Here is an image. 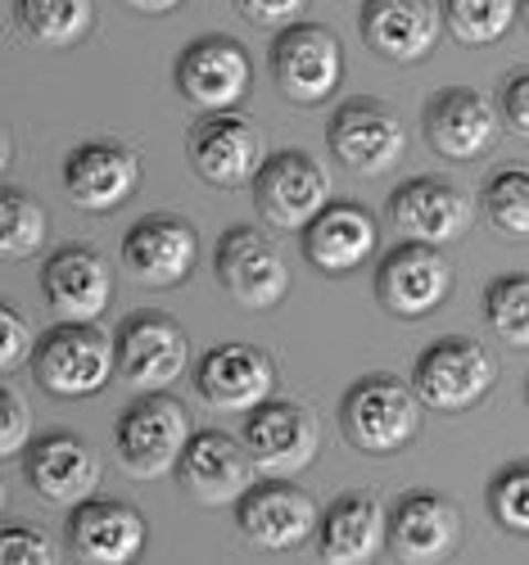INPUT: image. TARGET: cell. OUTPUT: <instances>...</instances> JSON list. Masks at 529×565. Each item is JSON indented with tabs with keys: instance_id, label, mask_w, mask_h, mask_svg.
<instances>
[{
	"instance_id": "cell-1",
	"label": "cell",
	"mask_w": 529,
	"mask_h": 565,
	"mask_svg": "<svg viewBox=\"0 0 529 565\" xmlns=\"http://www.w3.org/2000/svg\"><path fill=\"white\" fill-rule=\"evenodd\" d=\"M421 394L403 385L399 375L371 371L349 385L340 403V430L367 457H394L421 435Z\"/></svg>"
},
{
	"instance_id": "cell-2",
	"label": "cell",
	"mask_w": 529,
	"mask_h": 565,
	"mask_svg": "<svg viewBox=\"0 0 529 565\" xmlns=\"http://www.w3.org/2000/svg\"><path fill=\"white\" fill-rule=\"evenodd\" d=\"M32 371L51 398H91L118 371V335H105L95 321H60L36 340Z\"/></svg>"
},
{
	"instance_id": "cell-3",
	"label": "cell",
	"mask_w": 529,
	"mask_h": 565,
	"mask_svg": "<svg viewBox=\"0 0 529 565\" xmlns=\"http://www.w3.org/2000/svg\"><path fill=\"white\" fill-rule=\"evenodd\" d=\"M190 435H195V426H190L186 403L163 390H150L136 403H127L118 416V430H114L118 466L131 480H163L177 470Z\"/></svg>"
},
{
	"instance_id": "cell-4",
	"label": "cell",
	"mask_w": 529,
	"mask_h": 565,
	"mask_svg": "<svg viewBox=\"0 0 529 565\" xmlns=\"http://www.w3.org/2000/svg\"><path fill=\"white\" fill-rule=\"evenodd\" d=\"M272 77L285 100L326 105L345 82V45L326 23H290L272 41Z\"/></svg>"
},
{
	"instance_id": "cell-5",
	"label": "cell",
	"mask_w": 529,
	"mask_h": 565,
	"mask_svg": "<svg viewBox=\"0 0 529 565\" xmlns=\"http://www.w3.org/2000/svg\"><path fill=\"white\" fill-rule=\"evenodd\" d=\"M245 448L267 480H295L321 452L317 416L295 398H267L245 416Z\"/></svg>"
},
{
	"instance_id": "cell-6",
	"label": "cell",
	"mask_w": 529,
	"mask_h": 565,
	"mask_svg": "<svg viewBox=\"0 0 529 565\" xmlns=\"http://www.w3.org/2000/svg\"><path fill=\"white\" fill-rule=\"evenodd\" d=\"M186 154L190 168L200 172V181L218 185V191H240L254 185V177L267 163V140L258 122L240 118V114H204L186 136Z\"/></svg>"
},
{
	"instance_id": "cell-7",
	"label": "cell",
	"mask_w": 529,
	"mask_h": 565,
	"mask_svg": "<svg viewBox=\"0 0 529 565\" xmlns=\"http://www.w3.org/2000/svg\"><path fill=\"white\" fill-rule=\"evenodd\" d=\"M494 375L498 371L485 344L466 335H444L416 358L412 390L435 412H466L494 390Z\"/></svg>"
},
{
	"instance_id": "cell-8",
	"label": "cell",
	"mask_w": 529,
	"mask_h": 565,
	"mask_svg": "<svg viewBox=\"0 0 529 565\" xmlns=\"http://www.w3.org/2000/svg\"><path fill=\"white\" fill-rule=\"evenodd\" d=\"M453 295V263L444 254V245H421V241H403L375 267V299L384 312H394L403 321L430 317L435 308H444V299Z\"/></svg>"
},
{
	"instance_id": "cell-9",
	"label": "cell",
	"mask_w": 529,
	"mask_h": 565,
	"mask_svg": "<svg viewBox=\"0 0 529 565\" xmlns=\"http://www.w3.org/2000/svg\"><path fill=\"white\" fill-rule=\"evenodd\" d=\"M254 86V64L250 51L235 36H195L177 55V90L186 105H195L204 114H226L250 96Z\"/></svg>"
},
{
	"instance_id": "cell-10",
	"label": "cell",
	"mask_w": 529,
	"mask_h": 565,
	"mask_svg": "<svg viewBox=\"0 0 529 565\" xmlns=\"http://www.w3.org/2000/svg\"><path fill=\"white\" fill-rule=\"evenodd\" d=\"M177 480L190 502L235 507L258 484V466H254L245 439H235L226 430H195L177 461Z\"/></svg>"
},
{
	"instance_id": "cell-11",
	"label": "cell",
	"mask_w": 529,
	"mask_h": 565,
	"mask_svg": "<svg viewBox=\"0 0 529 565\" xmlns=\"http://www.w3.org/2000/svg\"><path fill=\"white\" fill-rule=\"evenodd\" d=\"M254 204L267 226L304 231L330 204V172L308 150L267 154L263 172L254 177Z\"/></svg>"
},
{
	"instance_id": "cell-12",
	"label": "cell",
	"mask_w": 529,
	"mask_h": 565,
	"mask_svg": "<svg viewBox=\"0 0 529 565\" xmlns=\"http://www.w3.org/2000/svg\"><path fill=\"white\" fill-rule=\"evenodd\" d=\"M326 140H330V154L358 177L390 172L408 150V131H403L399 114L380 100H367V96L345 100L330 114Z\"/></svg>"
},
{
	"instance_id": "cell-13",
	"label": "cell",
	"mask_w": 529,
	"mask_h": 565,
	"mask_svg": "<svg viewBox=\"0 0 529 565\" xmlns=\"http://www.w3.org/2000/svg\"><path fill=\"white\" fill-rule=\"evenodd\" d=\"M218 280H222V290L250 312H272L290 295L285 254L254 226H231L218 241Z\"/></svg>"
},
{
	"instance_id": "cell-14",
	"label": "cell",
	"mask_w": 529,
	"mask_h": 565,
	"mask_svg": "<svg viewBox=\"0 0 529 565\" xmlns=\"http://www.w3.org/2000/svg\"><path fill=\"white\" fill-rule=\"evenodd\" d=\"M384 217H390V226L403 241L448 245L470 231L475 204L448 177H408L403 185H394L390 204H384Z\"/></svg>"
},
{
	"instance_id": "cell-15",
	"label": "cell",
	"mask_w": 529,
	"mask_h": 565,
	"mask_svg": "<svg viewBox=\"0 0 529 565\" xmlns=\"http://www.w3.org/2000/svg\"><path fill=\"white\" fill-rule=\"evenodd\" d=\"M235 525L263 552H295L321 530V511L299 484L263 476L235 502Z\"/></svg>"
},
{
	"instance_id": "cell-16",
	"label": "cell",
	"mask_w": 529,
	"mask_h": 565,
	"mask_svg": "<svg viewBox=\"0 0 529 565\" xmlns=\"http://www.w3.org/2000/svg\"><path fill=\"white\" fill-rule=\"evenodd\" d=\"M186 362H190V340L168 312L146 308L118 326V375L131 390L150 394L177 385Z\"/></svg>"
},
{
	"instance_id": "cell-17",
	"label": "cell",
	"mask_w": 529,
	"mask_h": 565,
	"mask_svg": "<svg viewBox=\"0 0 529 565\" xmlns=\"http://www.w3.org/2000/svg\"><path fill=\"white\" fill-rule=\"evenodd\" d=\"M200 263V231L177 213H150L123 235V267L150 290H172Z\"/></svg>"
},
{
	"instance_id": "cell-18",
	"label": "cell",
	"mask_w": 529,
	"mask_h": 565,
	"mask_svg": "<svg viewBox=\"0 0 529 565\" xmlns=\"http://www.w3.org/2000/svg\"><path fill=\"white\" fill-rule=\"evenodd\" d=\"M140 185V154L123 140H82L64 159V191L82 213H114Z\"/></svg>"
},
{
	"instance_id": "cell-19",
	"label": "cell",
	"mask_w": 529,
	"mask_h": 565,
	"mask_svg": "<svg viewBox=\"0 0 529 565\" xmlns=\"http://www.w3.org/2000/svg\"><path fill=\"white\" fill-rule=\"evenodd\" d=\"M195 390L218 412L250 416L276 390V362L258 344H213L195 366Z\"/></svg>"
},
{
	"instance_id": "cell-20",
	"label": "cell",
	"mask_w": 529,
	"mask_h": 565,
	"mask_svg": "<svg viewBox=\"0 0 529 565\" xmlns=\"http://www.w3.org/2000/svg\"><path fill=\"white\" fill-rule=\"evenodd\" d=\"M23 476L36 498L73 511L77 502L95 498V489H100V457L91 452V444L82 435L55 430V435H41L36 444H28Z\"/></svg>"
},
{
	"instance_id": "cell-21",
	"label": "cell",
	"mask_w": 529,
	"mask_h": 565,
	"mask_svg": "<svg viewBox=\"0 0 529 565\" xmlns=\"http://www.w3.org/2000/svg\"><path fill=\"white\" fill-rule=\"evenodd\" d=\"M146 515L114 498H86L68 511V547L82 565H127L146 552Z\"/></svg>"
},
{
	"instance_id": "cell-22",
	"label": "cell",
	"mask_w": 529,
	"mask_h": 565,
	"mask_svg": "<svg viewBox=\"0 0 529 565\" xmlns=\"http://www.w3.org/2000/svg\"><path fill=\"white\" fill-rule=\"evenodd\" d=\"M462 547V511L444 498L416 489L390 511V552L403 565H440Z\"/></svg>"
},
{
	"instance_id": "cell-23",
	"label": "cell",
	"mask_w": 529,
	"mask_h": 565,
	"mask_svg": "<svg viewBox=\"0 0 529 565\" xmlns=\"http://www.w3.org/2000/svg\"><path fill=\"white\" fill-rule=\"evenodd\" d=\"M41 295L60 321H95L114 299V271L91 245H64L41 267Z\"/></svg>"
},
{
	"instance_id": "cell-24",
	"label": "cell",
	"mask_w": 529,
	"mask_h": 565,
	"mask_svg": "<svg viewBox=\"0 0 529 565\" xmlns=\"http://www.w3.org/2000/svg\"><path fill=\"white\" fill-rule=\"evenodd\" d=\"M498 127H502V114L475 86H448L425 105V140L453 163L485 154L498 140Z\"/></svg>"
},
{
	"instance_id": "cell-25",
	"label": "cell",
	"mask_w": 529,
	"mask_h": 565,
	"mask_svg": "<svg viewBox=\"0 0 529 565\" xmlns=\"http://www.w3.org/2000/svg\"><path fill=\"white\" fill-rule=\"evenodd\" d=\"M444 10L435 0H367L362 41L390 64H416L440 45Z\"/></svg>"
},
{
	"instance_id": "cell-26",
	"label": "cell",
	"mask_w": 529,
	"mask_h": 565,
	"mask_svg": "<svg viewBox=\"0 0 529 565\" xmlns=\"http://www.w3.org/2000/svg\"><path fill=\"white\" fill-rule=\"evenodd\" d=\"M317 547L326 565H371L390 547V511L375 493H340L321 511Z\"/></svg>"
},
{
	"instance_id": "cell-27",
	"label": "cell",
	"mask_w": 529,
	"mask_h": 565,
	"mask_svg": "<svg viewBox=\"0 0 529 565\" xmlns=\"http://www.w3.org/2000/svg\"><path fill=\"white\" fill-rule=\"evenodd\" d=\"M375 245H380V226L353 200H330L304 226V258L326 276H345V271L362 267L375 254Z\"/></svg>"
},
{
	"instance_id": "cell-28",
	"label": "cell",
	"mask_w": 529,
	"mask_h": 565,
	"mask_svg": "<svg viewBox=\"0 0 529 565\" xmlns=\"http://www.w3.org/2000/svg\"><path fill=\"white\" fill-rule=\"evenodd\" d=\"M19 23L41 45H77L91 32L95 10L91 0H19Z\"/></svg>"
},
{
	"instance_id": "cell-29",
	"label": "cell",
	"mask_w": 529,
	"mask_h": 565,
	"mask_svg": "<svg viewBox=\"0 0 529 565\" xmlns=\"http://www.w3.org/2000/svg\"><path fill=\"white\" fill-rule=\"evenodd\" d=\"M440 10L462 45H489L511 32L520 0H440Z\"/></svg>"
},
{
	"instance_id": "cell-30",
	"label": "cell",
	"mask_w": 529,
	"mask_h": 565,
	"mask_svg": "<svg viewBox=\"0 0 529 565\" xmlns=\"http://www.w3.org/2000/svg\"><path fill=\"white\" fill-rule=\"evenodd\" d=\"M485 321L507 349H529V276L511 271L485 290Z\"/></svg>"
},
{
	"instance_id": "cell-31",
	"label": "cell",
	"mask_w": 529,
	"mask_h": 565,
	"mask_svg": "<svg viewBox=\"0 0 529 565\" xmlns=\"http://www.w3.org/2000/svg\"><path fill=\"white\" fill-rule=\"evenodd\" d=\"M45 231H51V222H45V209L32 195L6 185V195H0V254H6L10 263L32 258L45 245Z\"/></svg>"
},
{
	"instance_id": "cell-32",
	"label": "cell",
	"mask_w": 529,
	"mask_h": 565,
	"mask_svg": "<svg viewBox=\"0 0 529 565\" xmlns=\"http://www.w3.org/2000/svg\"><path fill=\"white\" fill-rule=\"evenodd\" d=\"M485 217L511 235V241H529V168H502L485 181Z\"/></svg>"
},
{
	"instance_id": "cell-33",
	"label": "cell",
	"mask_w": 529,
	"mask_h": 565,
	"mask_svg": "<svg viewBox=\"0 0 529 565\" xmlns=\"http://www.w3.org/2000/svg\"><path fill=\"white\" fill-rule=\"evenodd\" d=\"M489 515L502 530L529 539V461H511L489 480Z\"/></svg>"
},
{
	"instance_id": "cell-34",
	"label": "cell",
	"mask_w": 529,
	"mask_h": 565,
	"mask_svg": "<svg viewBox=\"0 0 529 565\" xmlns=\"http://www.w3.org/2000/svg\"><path fill=\"white\" fill-rule=\"evenodd\" d=\"M0 561L6 565H55V543L41 530L6 525V534H0Z\"/></svg>"
},
{
	"instance_id": "cell-35",
	"label": "cell",
	"mask_w": 529,
	"mask_h": 565,
	"mask_svg": "<svg viewBox=\"0 0 529 565\" xmlns=\"http://www.w3.org/2000/svg\"><path fill=\"white\" fill-rule=\"evenodd\" d=\"M32 353H36V344H32V326L19 317V308L0 303V371L14 375Z\"/></svg>"
},
{
	"instance_id": "cell-36",
	"label": "cell",
	"mask_w": 529,
	"mask_h": 565,
	"mask_svg": "<svg viewBox=\"0 0 529 565\" xmlns=\"http://www.w3.org/2000/svg\"><path fill=\"white\" fill-rule=\"evenodd\" d=\"M235 10L245 14L250 23H258V28H290V23H299V14L308 10V0H235Z\"/></svg>"
},
{
	"instance_id": "cell-37",
	"label": "cell",
	"mask_w": 529,
	"mask_h": 565,
	"mask_svg": "<svg viewBox=\"0 0 529 565\" xmlns=\"http://www.w3.org/2000/svg\"><path fill=\"white\" fill-rule=\"evenodd\" d=\"M502 122L511 136L529 140V68H520L502 82Z\"/></svg>"
},
{
	"instance_id": "cell-38",
	"label": "cell",
	"mask_w": 529,
	"mask_h": 565,
	"mask_svg": "<svg viewBox=\"0 0 529 565\" xmlns=\"http://www.w3.org/2000/svg\"><path fill=\"white\" fill-rule=\"evenodd\" d=\"M0 407H6V435H0V452H6V457H19V452L28 448L32 426H28V407H23V398H19L14 385L0 390Z\"/></svg>"
},
{
	"instance_id": "cell-39",
	"label": "cell",
	"mask_w": 529,
	"mask_h": 565,
	"mask_svg": "<svg viewBox=\"0 0 529 565\" xmlns=\"http://www.w3.org/2000/svg\"><path fill=\"white\" fill-rule=\"evenodd\" d=\"M127 10H136V14H172L181 0H123Z\"/></svg>"
},
{
	"instance_id": "cell-40",
	"label": "cell",
	"mask_w": 529,
	"mask_h": 565,
	"mask_svg": "<svg viewBox=\"0 0 529 565\" xmlns=\"http://www.w3.org/2000/svg\"><path fill=\"white\" fill-rule=\"evenodd\" d=\"M520 19H525V28H529V0H520Z\"/></svg>"
},
{
	"instance_id": "cell-41",
	"label": "cell",
	"mask_w": 529,
	"mask_h": 565,
	"mask_svg": "<svg viewBox=\"0 0 529 565\" xmlns=\"http://www.w3.org/2000/svg\"><path fill=\"white\" fill-rule=\"evenodd\" d=\"M525 394H529V390H525Z\"/></svg>"
}]
</instances>
